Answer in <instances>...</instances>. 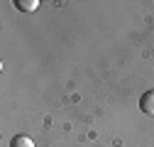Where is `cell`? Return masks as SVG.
I'll list each match as a JSON object with an SVG mask.
<instances>
[{"label":"cell","mask_w":154,"mask_h":147,"mask_svg":"<svg viewBox=\"0 0 154 147\" xmlns=\"http://www.w3.org/2000/svg\"><path fill=\"white\" fill-rule=\"evenodd\" d=\"M10 147H34V142L27 137V135H15L10 140Z\"/></svg>","instance_id":"3957f363"},{"label":"cell","mask_w":154,"mask_h":147,"mask_svg":"<svg viewBox=\"0 0 154 147\" xmlns=\"http://www.w3.org/2000/svg\"><path fill=\"white\" fill-rule=\"evenodd\" d=\"M15 8L20 12H34L39 8V3H37V0H15Z\"/></svg>","instance_id":"7a4b0ae2"},{"label":"cell","mask_w":154,"mask_h":147,"mask_svg":"<svg viewBox=\"0 0 154 147\" xmlns=\"http://www.w3.org/2000/svg\"><path fill=\"white\" fill-rule=\"evenodd\" d=\"M140 108H142L144 115H154V88L142 93V98H140Z\"/></svg>","instance_id":"6da1fadb"}]
</instances>
